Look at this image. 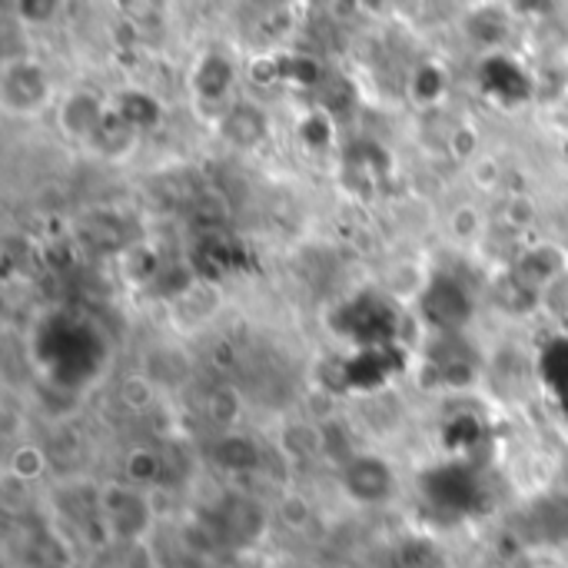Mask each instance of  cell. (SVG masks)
I'll return each instance as SVG.
<instances>
[{
    "label": "cell",
    "instance_id": "1",
    "mask_svg": "<svg viewBox=\"0 0 568 568\" xmlns=\"http://www.w3.org/2000/svg\"><path fill=\"white\" fill-rule=\"evenodd\" d=\"M40 366L60 386H83L97 376L103 359V343L97 329L73 316H57L40 329L37 339Z\"/></svg>",
    "mask_w": 568,
    "mask_h": 568
},
{
    "label": "cell",
    "instance_id": "2",
    "mask_svg": "<svg viewBox=\"0 0 568 568\" xmlns=\"http://www.w3.org/2000/svg\"><path fill=\"white\" fill-rule=\"evenodd\" d=\"M426 496L446 513H473L479 503V483L463 466H443L423 479Z\"/></svg>",
    "mask_w": 568,
    "mask_h": 568
},
{
    "label": "cell",
    "instance_id": "3",
    "mask_svg": "<svg viewBox=\"0 0 568 568\" xmlns=\"http://www.w3.org/2000/svg\"><path fill=\"white\" fill-rule=\"evenodd\" d=\"M419 306H423V320L443 333H456L469 320V296L456 280H436L423 293Z\"/></svg>",
    "mask_w": 568,
    "mask_h": 568
},
{
    "label": "cell",
    "instance_id": "4",
    "mask_svg": "<svg viewBox=\"0 0 568 568\" xmlns=\"http://www.w3.org/2000/svg\"><path fill=\"white\" fill-rule=\"evenodd\" d=\"M343 320L349 323L353 339H363V343H383L396 329V313L379 296H359L356 303L343 310Z\"/></svg>",
    "mask_w": 568,
    "mask_h": 568
},
{
    "label": "cell",
    "instance_id": "5",
    "mask_svg": "<svg viewBox=\"0 0 568 568\" xmlns=\"http://www.w3.org/2000/svg\"><path fill=\"white\" fill-rule=\"evenodd\" d=\"M346 486H349L353 499L376 503V499H386V493L393 486V476H389V469L379 459H356L346 469Z\"/></svg>",
    "mask_w": 568,
    "mask_h": 568
},
{
    "label": "cell",
    "instance_id": "6",
    "mask_svg": "<svg viewBox=\"0 0 568 568\" xmlns=\"http://www.w3.org/2000/svg\"><path fill=\"white\" fill-rule=\"evenodd\" d=\"M542 366H546L549 383L556 386V393L562 396V403L568 406V339H559V343H552V346H549V353H546Z\"/></svg>",
    "mask_w": 568,
    "mask_h": 568
}]
</instances>
